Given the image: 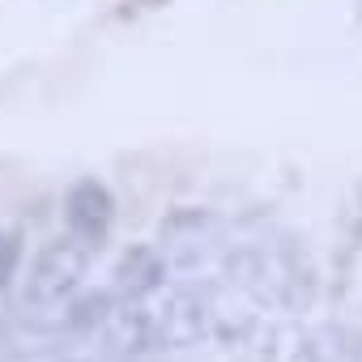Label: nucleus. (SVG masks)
<instances>
[{"instance_id": "f257e3e1", "label": "nucleus", "mask_w": 362, "mask_h": 362, "mask_svg": "<svg viewBox=\"0 0 362 362\" xmlns=\"http://www.w3.org/2000/svg\"><path fill=\"white\" fill-rule=\"evenodd\" d=\"M90 260H94V252L86 243H77L73 235L69 239H52L47 247H39L35 260H30L26 286H22V307H30V311L64 307L81 290V281L90 273Z\"/></svg>"}, {"instance_id": "f03ea898", "label": "nucleus", "mask_w": 362, "mask_h": 362, "mask_svg": "<svg viewBox=\"0 0 362 362\" xmlns=\"http://www.w3.org/2000/svg\"><path fill=\"white\" fill-rule=\"evenodd\" d=\"M64 226L77 243H86L90 252H98L115 226V197L103 179L86 175L64 192Z\"/></svg>"}, {"instance_id": "7ed1b4c3", "label": "nucleus", "mask_w": 362, "mask_h": 362, "mask_svg": "<svg viewBox=\"0 0 362 362\" xmlns=\"http://www.w3.org/2000/svg\"><path fill=\"white\" fill-rule=\"evenodd\" d=\"M141 332L153 345H192L205 332V303L188 290H175L166 294V303L153 315L141 320Z\"/></svg>"}, {"instance_id": "20e7f679", "label": "nucleus", "mask_w": 362, "mask_h": 362, "mask_svg": "<svg viewBox=\"0 0 362 362\" xmlns=\"http://www.w3.org/2000/svg\"><path fill=\"white\" fill-rule=\"evenodd\" d=\"M111 277H115V281H111V286H115V298L141 303V298H149V294H158V290L166 286V256H162V247H153V243H132V247L119 252Z\"/></svg>"}, {"instance_id": "39448f33", "label": "nucleus", "mask_w": 362, "mask_h": 362, "mask_svg": "<svg viewBox=\"0 0 362 362\" xmlns=\"http://www.w3.org/2000/svg\"><path fill=\"white\" fill-rule=\"evenodd\" d=\"M209 230H214V218L201 214V209H179L162 222V256L166 264H197V256L205 252L209 243Z\"/></svg>"}, {"instance_id": "423d86ee", "label": "nucleus", "mask_w": 362, "mask_h": 362, "mask_svg": "<svg viewBox=\"0 0 362 362\" xmlns=\"http://www.w3.org/2000/svg\"><path fill=\"white\" fill-rule=\"evenodd\" d=\"M115 315V290H77L69 303H64V328L73 337H86V332H98L107 328Z\"/></svg>"}, {"instance_id": "0eeeda50", "label": "nucleus", "mask_w": 362, "mask_h": 362, "mask_svg": "<svg viewBox=\"0 0 362 362\" xmlns=\"http://www.w3.org/2000/svg\"><path fill=\"white\" fill-rule=\"evenodd\" d=\"M341 247H345V256H341V273H349L354 256L362 252V184L354 188V201H349V209L341 214Z\"/></svg>"}, {"instance_id": "6e6552de", "label": "nucleus", "mask_w": 362, "mask_h": 362, "mask_svg": "<svg viewBox=\"0 0 362 362\" xmlns=\"http://www.w3.org/2000/svg\"><path fill=\"white\" fill-rule=\"evenodd\" d=\"M22 256H26L22 230H0V290L13 286V277L22 269Z\"/></svg>"}, {"instance_id": "1a4fd4ad", "label": "nucleus", "mask_w": 362, "mask_h": 362, "mask_svg": "<svg viewBox=\"0 0 362 362\" xmlns=\"http://www.w3.org/2000/svg\"><path fill=\"white\" fill-rule=\"evenodd\" d=\"M358 13H362V0H358Z\"/></svg>"}]
</instances>
